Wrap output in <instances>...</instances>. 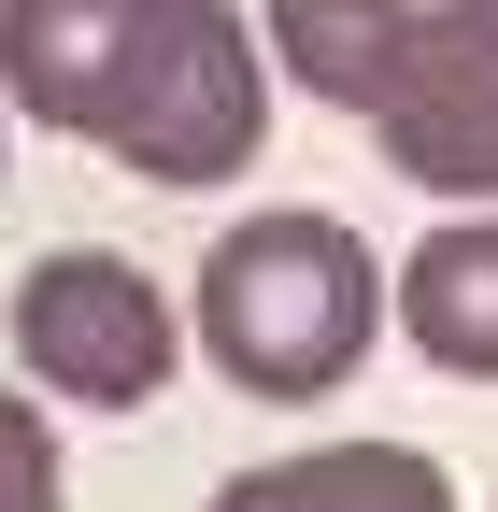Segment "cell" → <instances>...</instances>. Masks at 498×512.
Returning <instances> with one entry per match:
<instances>
[{
  "label": "cell",
  "instance_id": "cell-5",
  "mask_svg": "<svg viewBox=\"0 0 498 512\" xmlns=\"http://www.w3.org/2000/svg\"><path fill=\"white\" fill-rule=\"evenodd\" d=\"M257 29H271V72L314 100V114H356L399 86V57L427 29V0H257Z\"/></svg>",
  "mask_w": 498,
  "mask_h": 512
},
{
  "label": "cell",
  "instance_id": "cell-1",
  "mask_svg": "<svg viewBox=\"0 0 498 512\" xmlns=\"http://www.w3.org/2000/svg\"><path fill=\"white\" fill-rule=\"evenodd\" d=\"M271 86V29L242 0H0V100L143 185L257 171Z\"/></svg>",
  "mask_w": 498,
  "mask_h": 512
},
{
  "label": "cell",
  "instance_id": "cell-6",
  "mask_svg": "<svg viewBox=\"0 0 498 512\" xmlns=\"http://www.w3.org/2000/svg\"><path fill=\"white\" fill-rule=\"evenodd\" d=\"M200 512H456V470L413 441H299V456L228 470Z\"/></svg>",
  "mask_w": 498,
  "mask_h": 512
},
{
  "label": "cell",
  "instance_id": "cell-4",
  "mask_svg": "<svg viewBox=\"0 0 498 512\" xmlns=\"http://www.w3.org/2000/svg\"><path fill=\"white\" fill-rule=\"evenodd\" d=\"M370 143H385V171H413L427 200H484L498 214V29L456 15V0H427L399 86L370 100Z\"/></svg>",
  "mask_w": 498,
  "mask_h": 512
},
{
  "label": "cell",
  "instance_id": "cell-10",
  "mask_svg": "<svg viewBox=\"0 0 498 512\" xmlns=\"http://www.w3.org/2000/svg\"><path fill=\"white\" fill-rule=\"evenodd\" d=\"M456 15H484V29H498V0H456Z\"/></svg>",
  "mask_w": 498,
  "mask_h": 512
},
{
  "label": "cell",
  "instance_id": "cell-8",
  "mask_svg": "<svg viewBox=\"0 0 498 512\" xmlns=\"http://www.w3.org/2000/svg\"><path fill=\"white\" fill-rule=\"evenodd\" d=\"M0 512H72L57 498V427H43V399H15V384H0Z\"/></svg>",
  "mask_w": 498,
  "mask_h": 512
},
{
  "label": "cell",
  "instance_id": "cell-9",
  "mask_svg": "<svg viewBox=\"0 0 498 512\" xmlns=\"http://www.w3.org/2000/svg\"><path fill=\"white\" fill-rule=\"evenodd\" d=\"M0 171H15V100H0Z\"/></svg>",
  "mask_w": 498,
  "mask_h": 512
},
{
  "label": "cell",
  "instance_id": "cell-2",
  "mask_svg": "<svg viewBox=\"0 0 498 512\" xmlns=\"http://www.w3.org/2000/svg\"><path fill=\"white\" fill-rule=\"evenodd\" d=\"M185 328H200V356L242 384V399H342V384L370 370V342L399 328V271L342 214L271 200V214L214 228Z\"/></svg>",
  "mask_w": 498,
  "mask_h": 512
},
{
  "label": "cell",
  "instance_id": "cell-3",
  "mask_svg": "<svg viewBox=\"0 0 498 512\" xmlns=\"http://www.w3.org/2000/svg\"><path fill=\"white\" fill-rule=\"evenodd\" d=\"M185 313L171 285L143 271V256H114V242H57L15 271V370L43 384V399H72V413H143L171 399V370H185Z\"/></svg>",
  "mask_w": 498,
  "mask_h": 512
},
{
  "label": "cell",
  "instance_id": "cell-7",
  "mask_svg": "<svg viewBox=\"0 0 498 512\" xmlns=\"http://www.w3.org/2000/svg\"><path fill=\"white\" fill-rule=\"evenodd\" d=\"M399 342L456 384H498V214H442L413 256H399Z\"/></svg>",
  "mask_w": 498,
  "mask_h": 512
}]
</instances>
